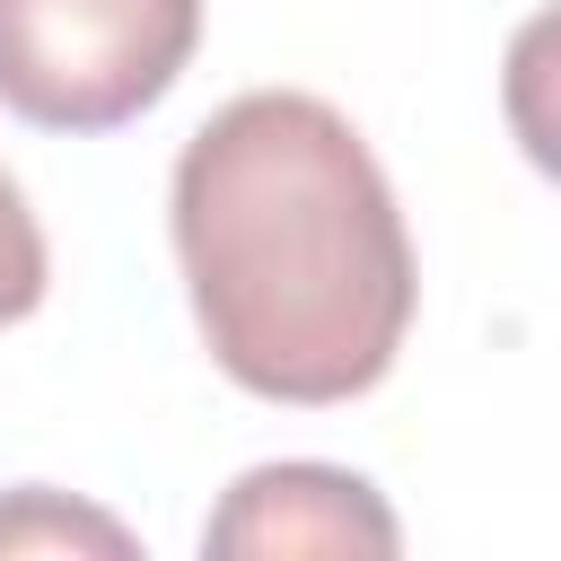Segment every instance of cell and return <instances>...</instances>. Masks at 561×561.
Returning <instances> with one entry per match:
<instances>
[{
  "instance_id": "obj_1",
  "label": "cell",
  "mask_w": 561,
  "mask_h": 561,
  "mask_svg": "<svg viewBox=\"0 0 561 561\" xmlns=\"http://www.w3.org/2000/svg\"><path fill=\"white\" fill-rule=\"evenodd\" d=\"M210 359L263 403H351L412 333V237L368 140L307 88L228 96L167 184Z\"/></svg>"
},
{
  "instance_id": "obj_2",
  "label": "cell",
  "mask_w": 561,
  "mask_h": 561,
  "mask_svg": "<svg viewBox=\"0 0 561 561\" xmlns=\"http://www.w3.org/2000/svg\"><path fill=\"white\" fill-rule=\"evenodd\" d=\"M193 44L202 0H0V105L35 131H123Z\"/></svg>"
},
{
  "instance_id": "obj_3",
  "label": "cell",
  "mask_w": 561,
  "mask_h": 561,
  "mask_svg": "<svg viewBox=\"0 0 561 561\" xmlns=\"http://www.w3.org/2000/svg\"><path fill=\"white\" fill-rule=\"evenodd\" d=\"M394 508L342 465H254L202 526V552H394Z\"/></svg>"
},
{
  "instance_id": "obj_4",
  "label": "cell",
  "mask_w": 561,
  "mask_h": 561,
  "mask_svg": "<svg viewBox=\"0 0 561 561\" xmlns=\"http://www.w3.org/2000/svg\"><path fill=\"white\" fill-rule=\"evenodd\" d=\"M26 543H44V552H70V543H96V552H131V535H123L114 517H96V508H61L44 482H26V491L0 508V552H26Z\"/></svg>"
},
{
  "instance_id": "obj_5",
  "label": "cell",
  "mask_w": 561,
  "mask_h": 561,
  "mask_svg": "<svg viewBox=\"0 0 561 561\" xmlns=\"http://www.w3.org/2000/svg\"><path fill=\"white\" fill-rule=\"evenodd\" d=\"M44 289H53V254H44V228H35L26 193H18V175L0 167V324L35 316V307H44Z\"/></svg>"
}]
</instances>
